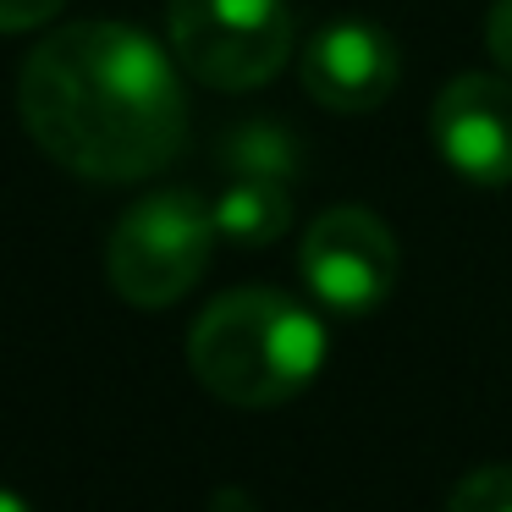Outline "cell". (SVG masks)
<instances>
[{
    "instance_id": "cell-1",
    "label": "cell",
    "mask_w": 512,
    "mask_h": 512,
    "mask_svg": "<svg viewBox=\"0 0 512 512\" xmlns=\"http://www.w3.org/2000/svg\"><path fill=\"white\" fill-rule=\"evenodd\" d=\"M17 116L56 166L89 182H144L166 171L188 138L177 56L111 17L39 39L17 72Z\"/></svg>"
},
{
    "instance_id": "cell-2",
    "label": "cell",
    "mask_w": 512,
    "mask_h": 512,
    "mask_svg": "<svg viewBox=\"0 0 512 512\" xmlns=\"http://www.w3.org/2000/svg\"><path fill=\"white\" fill-rule=\"evenodd\" d=\"M188 364L210 397L276 408L325 369V325L276 287H237L193 320Z\"/></svg>"
},
{
    "instance_id": "cell-3",
    "label": "cell",
    "mask_w": 512,
    "mask_h": 512,
    "mask_svg": "<svg viewBox=\"0 0 512 512\" xmlns=\"http://www.w3.org/2000/svg\"><path fill=\"white\" fill-rule=\"evenodd\" d=\"M215 243H221V232H215L210 204L193 188H160L144 193L111 226L105 276H111L116 298H127L133 309H166L199 287Z\"/></svg>"
},
{
    "instance_id": "cell-4",
    "label": "cell",
    "mask_w": 512,
    "mask_h": 512,
    "mask_svg": "<svg viewBox=\"0 0 512 512\" xmlns=\"http://www.w3.org/2000/svg\"><path fill=\"white\" fill-rule=\"evenodd\" d=\"M166 34L188 78L221 94H248L292 61L298 28L287 0H171Z\"/></svg>"
},
{
    "instance_id": "cell-5",
    "label": "cell",
    "mask_w": 512,
    "mask_h": 512,
    "mask_svg": "<svg viewBox=\"0 0 512 512\" xmlns=\"http://www.w3.org/2000/svg\"><path fill=\"white\" fill-rule=\"evenodd\" d=\"M298 270L331 314H369L391 298L402 248L391 226L364 204H336L303 232Z\"/></svg>"
},
{
    "instance_id": "cell-6",
    "label": "cell",
    "mask_w": 512,
    "mask_h": 512,
    "mask_svg": "<svg viewBox=\"0 0 512 512\" xmlns=\"http://www.w3.org/2000/svg\"><path fill=\"white\" fill-rule=\"evenodd\" d=\"M435 155L474 188L512 182V78L507 72H463L430 105Z\"/></svg>"
},
{
    "instance_id": "cell-7",
    "label": "cell",
    "mask_w": 512,
    "mask_h": 512,
    "mask_svg": "<svg viewBox=\"0 0 512 512\" xmlns=\"http://www.w3.org/2000/svg\"><path fill=\"white\" fill-rule=\"evenodd\" d=\"M298 67H303L309 100H320L336 116H364L391 100L402 61L380 23H369V17H336V23H325L303 45Z\"/></svg>"
},
{
    "instance_id": "cell-8",
    "label": "cell",
    "mask_w": 512,
    "mask_h": 512,
    "mask_svg": "<svg viewBox=\"0 0 512 512\" xmlns=\"http://www.w3.org/2000/svg\"><path fill=\"white\" fill-rule=\"evenodd\" d=\"M210 210H215L221 243L265 248L292 226V193H287V182H276V177H237L221 188V199H215Z\"/></svg>"
},
{
    "instance_id": "cell-9",
    "label": "cell",
    "mask_w": 512,
    "mask_h": 512,
    "mask_svg": "<svg viewBox=\"0 0 512 512\" xmlns=\"http://www.w3.org/2000/svg\"><path fill=\"white\" fill-rule=\"evenodd\" d=\"M226 166L237 177H276V182H292L298 171V138L287 127H270V122H248L226 138Z\"/></svg>"
},
{
    "instance_id": "cell-10",
    "label": "cell",
    "mask_w": 512,
    "mask_h": 512,
    "mask_svg": "<svg viewBox=\"0 0 512 512\" xmlns=\"http://www.w3.org/2000/svg\"><path fill=\"white\" fill-rule=\"evenodd\" d=\"M446 512H512V463L468 468L446 496Z\"/></svg>"
},
{
    "instance_id": "cell-11",
    "label": "cell",
    "mask_w": 512,
    "mask_h": 512,
    "mask_svg": "<svg viewBox=\"0 0 512 512\" xmlns=\"http://www.w3.org/2000/svg\"><path fill=\"white\" fill-rule=\"evenodd\" d=\"M61 6H67V0H0V34H34V28H45Z\"/></svg>"
},
{
    "instance_id": "cell-12",
    "label": "cell",
    "mask_w": 512,
    "mask_h": 512,
    "mask_svg": "<svg viewBox=\"0 0 512 512\" xmlns=\"http://www.w3.org/2000/svg\"><path fill=\"white\" fill-rule=\"evenodd\" d=\"M485 50H490V61H496V72H507V78H512V0H496V6H490Z\"/></svg>"
},
{
    "instance_id": "cell-13",
    "label": "cell",
    "mask_w": 512,
    "mask_h": 512,
    "mask_svg": "<svg viewBox=\"0 0 512 512\" xmlns=\"http://www.w3.org/2000/svg\"><path fill=\"white\" fill-rule=\"evenodd\" d=\"M0 512H34V507L23 496H12V490H0Z\"/></svg>"
}]
</instances>
